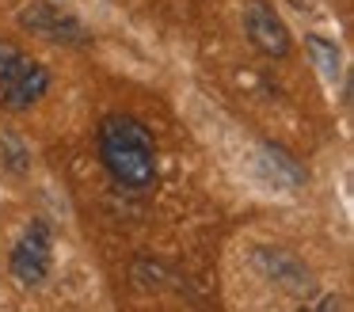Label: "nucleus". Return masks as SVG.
<instances>
[{"mask_svg": "<svg viewBox=\"0 0 354 312\" xmlns=\"http://www.w3.org/2000/svg\"><path fill=\"white\" fill-rule=\"evenodd\" d=\"M95 149L107 175L126 190H149L156 183V137L133 114H107L95 129Z\"/></svg>", "mask_w": 354, "mask_h": 312, "instance_id": "obj_1", "label": "nucleus"}, {"mask_svg": "<svg viewBox=\"0 0 354 312\" xmlns=\"http://www.w3.org/2000/svg\"><path fill=\"white\" fill-rule=\"evenodd\" d=\"M50 91V68L24 53L12 38H0V103L8 111H31Z\"/></svg>", "mask_w": 354, "mask_h": 312, "instance_id": "obj_2", "label": "nucleus"}, {"mask_svg": "<svg viewBox=\"0 0 354 312\" xmlns=\"http://www.w3.org/2000/svg\"><path fill=\"white\" fill-rule=\"evenodd\" d=\"M50 259H54V232L46 221H31L8 251V270L19 286L35 289L50 278Z\"/></svg>", "mask_w": 354, "mask_h": 312, "instance_id": "obj_3", "label": "nucleus"}, {"mask_svg": "<svg viewBox=\"0 0 354 312\" xmlns=\"http://www.w3.org/2000/svg\"><path fill=\"white\" fill-rule=\"evenodd\" d=\"M19 27L31 30L35 38H46V42H62V46H84L88 30L77 23V15L62 12L50 0H35L19 12Z\"/></svg>", "mask_w": 354, "mask_h": 312, "instance_id": "obj_4", "label": "nucleus"}, {"mask_svg": "<svg viewBox=\"0 0 354 312\" xmlns=\"http://www.w3.org/2000/svg\"><path fill=\"white\" fill-rule=\"evenodd\" d=\"M244 35L263 57H286L293 50L290 30H286V23L274 15V8L267 0H248L244 4Z\"/></svg>", "mask_w": 354, "mask_h": 312, "instance_id": "obj_5", "label": "nucleus"}, {"mask_svg": "<svg viewBox=\"0 0 354 312\" xmlns=\"http://www.w3.org/2000/svg\"><path fill=\"white\" fill-rule=\"evenodd\" d=\"M252 263H255V270H263V278L274 282V286H282L286 293H297V297L313 293V278H308L305 263H301L297 255H290V251H282V248H255Z\"/></svg>", "mask_w": 354, "mask_h": 312, "instance_id": "obj_6", "label": "nucleus"}, {"mask_svg": "<svg viewBox=\"0 0 354 312\" xmlns=\"http://www.w3.org/2000/svg\"><path fill=\"white\" fill-rule=\"evenodd\" d=\"M305 46H308V53H313V61L320 65L324 80L335 84L339 80V50H335V42H328V38H320V35H308Z\"/></svg>", "mask_w": 354, "mask_h": 312, "instance_id": "obj_7", "label": "nucleus"}, {"mask_svg": "<svg viewBox=\"0 0 354 312\" xmlns=\"http://www.w3.org/2000/svg\"><path fill=\"white\" fill-rule=\"evenodd\" d=\"M259 152L270 160V164H274L278 175H286V183H293V187H301V183H305V167H301L286 149H278V145H259Z\"/></svg>", "mask_w": 354, "mask_h": 312, "instance_id": "obj_8", "label": "nucleus"}]
</instances>
